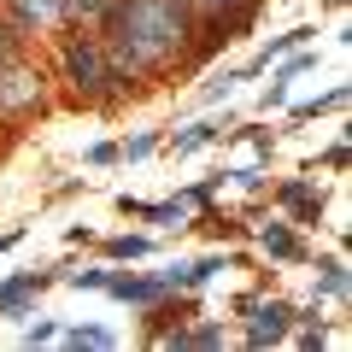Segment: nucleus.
Wrapping results in <instances>:
<instances>
[{"label": "nucleus", "instance_id": "f257e3e1", "mask_svg": "<svg viewBox=\"0 0 352 352\" xmlns=\"http://www.w3.org/2000/svg\"><path fill=\"white\" fill-rule=\"evenodd\" d=\"M106 36H112L118 65L129 71L170 65L188 47V6L182 0H118L106 12Z\"/></svg>", "mask_w": 352, "mask_h": 352}, {"label": "nucleus", "instance_id": "f03ea898", "mask_svg": "<svg viewBox=\"0 0 352 352\" xmlns=\"http://www.w3.org/2000/svg\"><path fill=\"white\" fill-rule=\"evenodd\" d=\"M65 71H71V82L82 88V94H100V88L112 82V71H106V53L94 47V41H71V47H65Z\"/></svg>", "mask_w": 352, "mask_h": 352}, {"label": "nucleus", "instance_id": "7ed1b4c3", "mask_svg": "<svg viewBox=\"0 0 352 352\" xmlns=\"http://www.w3.org/2000/svg\"><path fill=\"white\" fill-rule=\"evenodd\" d=\"M247 311H252V329H247L252 346H270V340H282V335H288V323H294V311H288L282 300H252Z\"/></svg>", "mask_w": 352, "mask_h": 352}, {"label": "nucleus", "instance_id": "20e7f679", "mask_svg": "<svg viewBox=\"0 0 352 352\" xmlns=\"http://www.w3.org/2000/svg\"><path fill=\"white\" fill-rule=\"evenodd\" d=\"M100 288L106 294H118V300H135V305H147V300H159L164 288H170V282H147V276H112V270H100Z\"/></svg>", "mask_w": 352, "mask_h": 352}, {"label": "nucleus", "instance_id": "39448f33", "mask_svg": "<svg viewBox=\"0 0 352 352\" xmlns=\"http://www.w3.org/2000/svg\"><path fill=\"white\" fill-rule=\"evenodd\" d=\"M36 94H41V82L24 65H0V106H30Z\"/></svg>", "mask_w": 352, "mask_h": 352}, {"label": "nucleus", "instance_id": "423d86ee", "mask_svg": "<svg viewBox=\"0 0 352 352\" xmlns=\"http://www.w3.org/2000/svg\"><path fill=\"white\" fill-rule=\"evenodd\" d=\"M47 276H18V282H0V311H18V305L30 300V294L41 288Z\"/></svg>", "mask_w": 352, "mask_h": 352}, {"label": "nucleus", "instance_id": "0eeeda50", "mask_svg": "<svg viewBox=\"0 0 352 352\" xmlns=\"http://www.w3.org/2000/svg\"><path fill=\"white\" fill-rule=\"evenodd\" d=\"M18 6V18H24V24H47L53 12H59V0H12Z\"/></svg>", "mask_w": 352, "mask_h": 352}, {"label": "nucleus", "instance_id": "6e6552de", "mask_svg": "<svg viewBox=\"0 0 352 352\" xmlns=\"http://www.w3.org/2000/svg\"><path fill=\"white\" fill-rule=\"evenodd\" d=\"M65 340H71V346H88V352H106L112 346V329H71Z\"/></svg>", "mask_w": 352, "mask_h": 352}, {"label": "nucleus", "instance_id": "1a4fd4ad", "mask_svg": "<svg viewBox=\"0 0 352 352\" xmlns=\"http://www.w3.org/2000/svg\"><path fill=\"white\" fill-rule=\"evenodd\" d=\"M264 252H276V258H294L300 247H294V235H288V229H276V223H270V229H264Z\"/></svg>", "mask_w": 352, "mask_h": 352}, {"label": "nucleus", "instance_id": "9d476101", "mask_svg": "<svg viewBox=\"0 0 352 352\" xmlns=\"http://www.w3.org/2000/svg\"><path fill=\"white\" fill-rule=\"evenodd\" d=\"M212 135H217V124H194L188 135H176L170 147H176V153H194V147H206V141H212Z\"/></svg>", "mask_w": 352, "mask_h": 352}, {"label": "nucleus", "instance_id": "9b49d317", "mask_svg": "<svg viewBox=\"0 0 352 352\" xmlns=\"http://www.w3.org/2000/svg\"><path fill=\"white\" fill-rule=\"evenodd\" d=\"M282 200H288V206H300V212H317V194L305 188V182H294V188H282Z\"/></svg>", "mask_w": 352, "mask_h": 352}, {"label": "nucleus", "instance_id": "f8f14e48", "mask_svg": "<svg viewBox=\"0 0 352 352\" xmlns=\"http://www.w3.org/2000/svg\"><path fill=\"white\" fill-rule=\"evenodd\" d=\"M323 294H346V270H340V264H323Z\"/></svg>", "mask_w": 352, "mask_h": 352}, {"label": "nucleus", "instance_id": "ddd939ff", "mask_svg": "<svg viewBox=\"0 0 352 352\" xmlns=\"http://www.w3.org/2000/svg\"><path fill=\"white\" fill-rule=\"evenodd\" d=\"M147 252V241L141 235H124V241H112V258H141Z\"/></svg>", "mask_w": 352, "mask_h": 352}, {"label": "nucleus", "instance_id": "4468645a", "mask_svg": "<svg viewBox=\"0 0 352 352\" xmlns=\"http://www.w3.org/2000/svg\"><path fill=\"white\" fill-rule=\"evenodd\" d=\"M41 340H59V329H53V323H36V329L24 335V346H41Z\"/></svg>", "mask_w": 352, "mask_h": 352}, {"label": "nucleus", "instance_id": "2eb2a0df", "mask_svg": "<svg viewBox=\"0 0 352 352\" xmlns=\"http://www.w3.org/2000/svg\"><path fill=\"white\" fill-rule=\"evenodd\" d=\"M147 153H153V135H135V141L124 147V159H147Z\"/></svg>", "mask_w": 352, "mask_h": 352}, {"label": "nucleus", "instance_id": "dca6fc26", "mask_svg": "<svg viewBox=\"0 0 352 352\" xmlns=\"http://www.w3.org/2000/svg\"><path fill=\"white\" fill-rule=\"evenodd\" d=\"M212 6H235V0H212Z\"/></svg>", "mask_w": 352, "mask_h": 352}]
</instances>
